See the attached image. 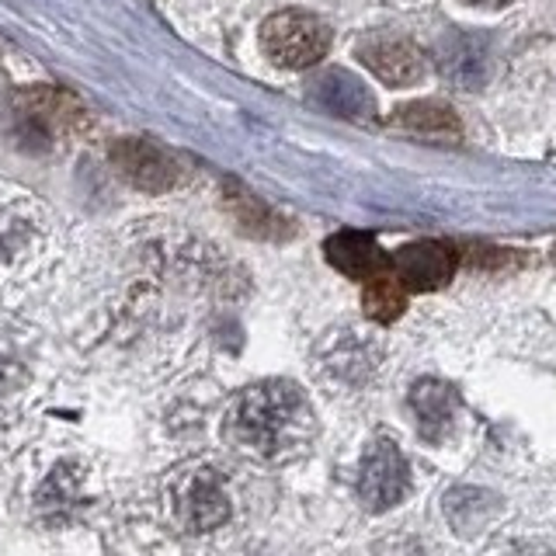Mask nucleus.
Here are the masks:
<instances>
[{"label": "nucleus", "mask_w": 556, "mask_h": 556, "mask_svg": "<svg viewBox=\"0 0 556 556\" xmlns=\"http://www.w3.org/2000/svg\"><path fill=\"white\" fill-rule=\"evenodd\" d=\"M317 439V417L292 379H265L240 390L226 414V442L254 463H289Z\"/></svg>", "instance_id": "f257e3e1"}, {"label": "nucleus", "mask_w": 556, "mask_h": 556, "mask_svg": "<svg viewBox=\"0 0 556 556\" xmlns=\"http://www.w3.org/2000/svg\"><path fill=\"white\" fill-rule=\"evenodd\" d=\"M261 49L275 66L309 70L330 49V28L309 11H278L261 25Z\"/></svg>", "instance_id": "f03ea898"}, {"label": "nucleus", "mask_w": 556, "mask_h": 556, "mask_svg": "<svg viewBox=\"0 0 556 556\" xmlns=\"http://www.w3.org/2000/svg\"><path fill=\"white\" fill-rule=\"evenodd\" d=\"M410 491V466L387 434L365 448L362 473H358V497L369 511H390Z\"/></svg>", "instance_id": "7ed1b4c3"}, {"label": "nucleus", "mask_w": 556, "mask_h": 556, "mask_svg": "<svg viewBox=\"0 0 556 556\" xmlns=\"http://www.w3.org/2000/svg\"><path fill=\"white\" fill-rule=\"evenodd\" d=\"M174 518L185 532H213L230 518V497L216 469H191L174 483Z\"/></svg>", "instance_id": "20e7f679"}, {"label": "nucleus", "mask_w": 556, "mask_h": 556, "mask_svg": "<svg viewBox=\"0 0 556 556\" xmlns=\"http://www.w3.org/2000/svg\"><path fill=\"white\" fill-rule=\"evenodd\" d=\"M358 63L390 87H407L425 74V56L407 35L372 31L355 46Z\"/></svg>", "instance_id": "39448f33"}, {"label": "nucleus", "mask_w": 556, "mask_h": 556, "mask_svg": "<svg viewBox=\"0 0 556 556\" xmlns=\"http://www.w3.org/2000/svg\"><path fill=\"white\" fill-rule=\"evenodd\" d=\"M112 167L122 181H129L139 191H167L178 185V161L150 139H118L109 153Z\"/></svg>", "instance_id": "423d86ee"}, {"label": "nucleus", "mask_w": 556, "mask_h": 556, "mask_svg": "<svg viewBox=\"0 0 556 556\" xmlns=\"http://www.w3.org/2000/svg\"><path fill=\"white\" fill-rule=\"evenodd\" d=\"M390 268L407 292H434L456 271V251L439 240H417L390 257Z\"/></svg>", "instance_id": "0eeeda50"}, {"label": "nucleus", "mask_w": 556, "mask_h": 556, "mask_svg": "<svg viewBox=\"0 0 556 556\" xmlns=\"http://www.w3.org/2000/svg\"><path fill=\"white\" fill-rule=\"evenodd\" d=\"M306 98L338 118L358 122L372 115V94L365 91V84L355 74H348L341 66H327L320 74H313L306 80Z\"/></svg>", "instance_id": "6e6552de"}, {"label": "nucleus", "mask_w": 556, "mask_h": 556, "mask_svg": "<svg viewBox=\"0 0 556 556\" xmlns=\"http://www.w3.org/2000/svg\"><path fill=\"white\" fill-rule=\"evenodd\" d=\"M439 74L445 84L459 87V91H480L491 77V49L473 35H448L439 46Z\"/></svg>", "instance_id": "1a4fd4ad"}, {"label": "nucleus", "mask_w": 556, "mask_h": 556, "mask_svg": "<svg viewBox=\"0 0 556 556\" xmlns=\"http://www.w3.org/2000/svg\"><path fill=\"white\" fill-rule=\"evenodd\" d=\"M407 404L417 421V431H421V439L428 442H442L452 431V425H456L459 396L442 379H417L407 393Z\"/></svg>", "instance_id": "9d476101"}, {"label": "nucleus", "mask_w": 556, "mask_h": 556, "mask_svg": "<svg viewBox=\"0 0 556 556\" xmlns=\"http://www.w3.org/2000/svg\"><path fill=\"white\" fill-rule=\"evenodd\" d=\"M445 508V521L448 529L463 535V539H473L480 535L491 521L497 518L501 511V497L494 491H486V486H452L442 501Z\"/></svg>", "instance_id": "9b49d317"}, {"label": "nucleus", "mask_w": 556, "mask_h": 556, "mask_svg": "<svg viewBox=\"0 0 556 556\" xmlns=\"http://www.w3.org/2000/svg\"><path fill=\"white\" fill-rule=\"evenodd\" d=\"M324 254L338 271H344L348 278H362V282H369V278L382 275V268H387V254L379 251V243L358 230L334 233L324 243Z\"/></svg>", "instance_id": "f8f14e48"}, {"label": "nucleus", "mask_w": 556, "mask_h": 556, "mask_svg": "<svg viewBox=\"0 0 556 556\" xmlns=\"http://www.w3.org/2000/svg\"><path fill=\"white\" fill-rule=\"evenodd\" d=\"M226 208L233 213V219L240 223L243 233L251 237H265V240H278V237H289V223L275 213V208H268L261 199L248 195L243 188L230 185V191H226Z\"/></svg>", "instance_id": "ddd939ff"}, {"label": "nucleus", "mask_w": 556, "mask_h": 556, "mask_svg": "<svg viewBox=\"0 0 556 556\" xmlns=\"http://www.w3.org/2000/svg\"><path fill=\"white\" fill-rule=\"evenodd\" d=\"M393 118L404 129L421 132V136H442V139L459 136V115L442 101H410L404 109H396Z\"/></svg>", "instance_id": "4468645a"}, {"label": "nucleus", "mask_w": 556, "mask_h": 556, "mask_svg": "<svg viewBox=\"0 0 556 556\" xmlns=\"http://www.w3.org/2000/svg\"><path fill=\"white\" fill-rule=\"evenodd\" d=\"M362 309H365V317L376 324H393L400 313L407 309V289L400 286L396 275H376L365 282Z\"/></svg>", "instance_id": "2eb2a0df"}, {"label": "nucleus", "mask_w": 556, "mask_h": 556, "mask_svg": "<svg viewBox=\"0 0 556 556\" xmlns=\"http://www.w3.org/2000/svg\"><path fill=\"white\" fill-rule=\"evenodd\" d=\"M327 365L330 376H338L344 382H365L372 376V348L362 344L355 334H344V341L327 352Z\"/></svg>", "instance_id": "dca6fc26"}, {"label": "nucleus", "mask_w": 556, "mask_h": 556, "mask_svg": "<svg viewBox=\"0 0 556 556\" xmlns=\"http://www.w3.org/2000/svg\"><path fill=\"white\" fill-rule=\"evenodd\" d=\"M508 556H553L546 546H535V543H521V546H515Z\"/></svg>", "instance_id": "f3484780"}, {"label": "nucleus", "mask_w": 556, "mask_h": 556, "mask_svg": "<svg viewBox=\"0 0 556 556\" xmlns=\"http://www.w3.org/2000/svg\"><path fill=\"white\" fill-rule=\"evenodd\" d=\"M466 4H473V8H504L508 0H466Z\"/></svg>", "instance_id": "a211bd4d"}]
</instances>
